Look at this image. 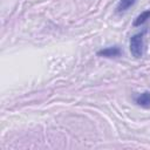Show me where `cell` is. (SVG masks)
<instances>
[{"label": "cell", "mask_w": 150, "mask_h": 150, "mask_svg": "<svg viewBox=\"0 0 150 150\" xmlns=\"http://www.w3.org/2000/svg\"><path fill=\"white\" fill-rule=\"evenodd\" d=\"M144 34H145V30H143L142 33H137V34H135V35H132L130 38V41H129L130 53L136 59L142 57V55H143V49H144Z\"/></svg>", "instance_id": "1"}, {"label": "cell", "mask_w": 150, "mask_h": 150, "mask_svg": "<svg viewBox=\"0 0 150 150\" xmlns=\"http://www.w3.org/2000/svg\"><path fill=\"white\" fill-rule=\"evenodd\" d=\"M121 53H122V50L118 46H111V47H107V48L98 50L97 55L103 56V57H117L121 55Z\"/></svg>", "instance_id": "2"}, {"label": "cell", "mask_w": 150, "mask_h": 150, "mask_svg": "<svg viewBox=\"0 0 150 150\" xmlns=\"http://www.w3.org/2000/svg\"><path fill=\"white\" fill-rule=\"evenodd\" d=\"M135 102L137 105L145 108V109H149L150 108V91H144V93L139 94L135 98Z\"/></svg>", "instance_id": "3"}, {"label": "cell", "mask_w": 150, "mask_h": 150, "mask_svg": "<svg viewBox=\"0 0 150 150\" xmlns=\"http://www.w3.org/2000/svg\"><path fill=\"white\" fill-rule=\"evenodd\" d=\"M136 2V0H120L117 6H116V12L117 13H123L125 11H128L131 6H134Z\"/></svg>", "instance_id": "4"}, {"label": "cell", "mask_w": 150, "mask_h": 150, "mask_svg": "<svg viewBox=\"0 0 150 150\" xmlns=\"http://www.w3.org/2000/svg\"><path fill=\"white\" fill-rule=\"evenodd\" d=\"M149 19H150V9L142 12V13L135 19V21H134V26H141V25L145 23Z\"/></svg>", "instance_id": "5"}]
</instances>
